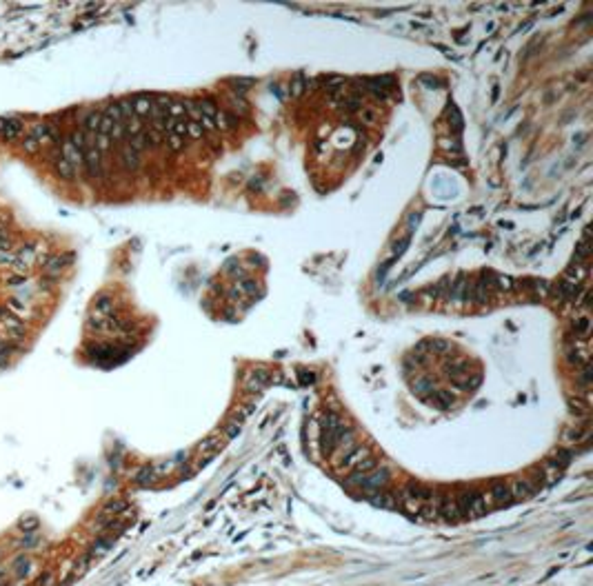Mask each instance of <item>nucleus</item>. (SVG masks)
I'll return each instance as SVG.
<instances>
[{
  "instance_id": "1",
  "label": "nucleus",
  "mask_w": 593,
  "mask_h": 586,
  "mask_svg": "<svg viewBox=\"0 0 593 586\" xmlns=\"http://www.w3.org/2000/svg\"><path fill=\"white\" fill-rule=\"evenodd\" d=\"M389 471L384 466H376L369 473H351L349 475V484L360 486L362 493H380L384 486L389 484Z\"/></svg>"
},
{
  "instance_id": "2",
  "label": "nucleus",
  "mask_w": 593,
  "mask_h": 586,
  "mask_svg": "<svg viewBox=\"0 0 593 586\" xmlns=\"http://www.w3.org/2000/svg\"><path fill=\"white\" fill-rule=\"evenodd\" d=\"M195 105H198V111H200V127L205 131H216V113H218L216 102L205 98V100H198Z\"/></svg>"
},
{
  "instance_id": "3",
  "label": "nucleus",
  "mask_w": 593,
  "mask_h": 586,
  "mask_svg": "<svg viewBox=\"0 0 593 586\" xmlns=\"http://www.w3.org/2000/svg\"><path fill=\"white\" fill-rule=\"evenodd\" d=\"M82 164L87 167V173L91 178H100L102 175V154L96 146H87L82 154Z\"/></svg>"
},
{
  "instance_id": "4",
  "label": "nucleus",
  "mask_w": 593,
  "mask_h": 586,
  "mask_svg": "<svg viewBox=\"0 0 593 586\" xmlns=\"http://www.w3.org/2000/svg\"><path fill=\"white\" fill-rule=\"evenodd\" d=\"M67 262H69V255H49V258L42 260V273L45 276H51V278H58L60 273L67 269Z\"/></svg>"
},
{
  "instance_id": "5",
  "label": "nucleus",
  "mask_w": 593,
  "mask_h": 586,
  "mask_svg": "<svg viewBox=\"0 0 593 586\" xmlns=\"http://www.w3.org/2000/svg\"><path fill=\"white\" fill-rule=\"evenodd\" d=\"M131 107H133V113H136L138 118H145V115H149L151 107H154V98L147 96V94H138V96H133Z\"/></svg>"
},
{
  "instance_id": "6",
  "label": "nucleus",
  "mask_w": 593,
  "mask_h": 586,
  "mask_svg": "<svg viewBox=\"0 0 593 586\" xmlns=\"http://www.w3.org/2000/svg\"><path fill=\"white\" fill-rule=\"evenodd\" d=\"M60 151H63V158H65V160H67V162H71L76 169H80V167H82V151H78L76 146H73V142H71L69 138H67L65 142H63Z\"/></svg>"
},
{
  "instance_id": "7",
  "label": "nucleus",
  "mask_w": 593,
  "mask_h": 586,
  "mask_svg": "<svg viewBox=\"0 0 593 586\" xmlns=\"http://www.w3.org/2000/svg\"><path fill=\"white\" fill-rule=\"evenodd\" d=\"M120 164L127 171H138L140 169V154H136L131 146L125 144L122 146V151H120Z\"/></svg>"
},
{
  "instance_id": "8",
  "label": "nucleus",
  "mask_w": 593,
  "mask_h": 586,
  "mask_svg": "<svg viewBox=\"0 0 593 586\" xmlns=\"http://www.w3.org/2000/svg\"><path fill=\"white\" fill-rule=\"evenodd\" d=\"M91 313H98L102 317H111L114 315V300L111 296H107V293H102V296H98L94 300V311Z\"/></svg>"
},
{
  "instance_id": "9",
  "label": "nucleus",
  "mask_w": 593,
  "mask_h": 586,
  "mask_svg": "<svg viewBox=\"0 0 593 586\" xmlns=\"http://www.w3.org/2000/svg\"><path fill=\"white\" fill-rule=\"evenodd\" d=\"M100 120H102V111H89L82 120V131L96 136L98 129H100Z\"/></svg>"
},
{
  "instance_id": "10",
  "label": "nucleus",
  "mask_w": 593,
  "mask_h": 586,
  "mask_svg": "<svg viewBox=\"0 0 593 586\" xmlns=\"http://www.w3.org/2000/svg\"><path fill=\"white\" fill-rule=\"evenodd\" d=\"M38 524H40V522H38V517L29 513V515H22L20 520H18V531H20L22 535L36 533V529H38Z\"/></svg>"
},
{
  "instance_id": "11",
  "label": "nucleus",
  "mask_w": 593,
  "mask_h": 586,
  "mask_svg": "<svg viewBox=\"0 0 593 586\" xmlns=\"http://www.w3.org/2000/svg\"><path fill=\"white\" fill-rule=\"evenodd\" d=\"M234 129V118H231L229 111L224 109H218L216 113V131H231Z\"/></svg>"
},
{
  "instance_id": "12",
  "label": "nucleus",
  "mask_w": 593,
  "mask_h": 586,
  "mask_svg": "<svg viewBox=\"0 0 593 586\" xmlns=\"http://www.w3.org/2000/svg\"><path fill=\"white\" fill-rule=\"evenodd\" d=\"M56 171H58V175H60L63 180H73V178H76V171H78V169L73 167L71 162H67L65 158H60V160L56 162Z\"/></svg>"
},
{
  "instance_id": "13",
  "label": "nucleus",
  "mask_w": 593,
  "mask_h": 586,
  "mask_svg": "<svg viewBox=\"0 0 593 586\" xmlns=\"http://www.w3.org/2000/svg\"><path fill=\"white\" fill-rule=\"evenodd\" d=\"M22 129H24V125H22L20 120H9L7 122V129L0 133V138H3V140H16L22 133Z\"/></svg>"
},
{
  "instance_id": "14",
  "label": "nucleus",
  "mask_w": 593,
  "mask_h": 586,
  "mask_svg": "<svg viewBox=\"0 0 593 586\" xmlns=\"http://www.w3.org/2000/svg\"><path fill=\"white\" fill-rule=\"evenodd\" d=\"M378 118H380V111H378L376 107H362L358 111V120L362 122V125H376Z\"/></svg>"
},
{
  "instance_id": "15",
  "label": "nucleus",
  "mask_w": 593,
  "mask_h": 586,
  "mask_svg": "<svg viewBox=\"0 0 593 586\" xmlns=\"http://www.w3.org/2000/svg\"><path fill=\"white\" fill-rule=\"evenodd\" d=\"M143 136H145V144H147V149H156V146H160L162 144V131H156V129H145L143 131Z\"/></svg>"
},
{
  "instance_id": "16",
  "label": "nucleus",
  "mask_w": 593,
  "mask_h": 586,
  "mask_svg": "<svg viewBox=\"0 0 593 586\" xmlns=\"http://www.w3.org/2000/svg\"><path fill=\"white\" fill-rule=\"evenodd\" d=\"M143 131H145V129H143V120H140L138 115H133L131 120H127V122H125V133H127L129 138H136V136H140Z\"/></svg>"
},
{
  "instance_id": "17",
  "label": "nucleus",
  "mask_w": 593,
  "mask_h": 586,
  "mask_svg": "<svg viewBox=\"0 0 593 586\" xmlns=\"http://www.w3.org/2000/svg\"><path fill=\"white\" fill-rule=\"evenodd\" d=\"M20 144H22V151H24V154H36V151L40 149V140L36 138L32 131H29L27 136L22 138V142H20Z\"/></svg>"
},
{
  "instance_id": "18",
  "label": "nucleus",
  "mask_w": 593,
  "mask_h": 586,
  "mask_svg": "<svg viewBox=\"0 0 593 586\" xmlns=\"http://www.w3.org/2000/svg\"><path fill=\"white\" fill-rule=\"evenodd\" d=\"M91 146H96V149L100 151V154H105L109 146H111V138L105 136V133H96L94 140H91Z\"/></svg>"
},
{
  "instance_id": "19",
  "label": "nucleus",
  "mask_w": 593,
  "mask_h": 586,
  "mask_svg": "<svg viewBox=\"0 0 593 586\" xmlns=\"http://www.w3.org/2000/svg\"><path fill=\"white\" fill-rule=\"evenodd\" d=\"M29 569H32V562H29L24 555H20L16 562H14V571H16V575L18 577H24L29 573Z\"/></svg>"
},
{
  "instance_id": "20",
  "label": "nucleus",
  "mask_w": 593,
  "mask_h": 586,
  "mask_svg": "<svg viewBox=\"0 0 593 586\" xmlns=\"http://www.w3.org/2000/svg\"><path fill=\"white\" fill-rule=\"evenodd\" d=\"M167 146H169V151H180V149H185V138H182V136H176V133H169V136H167Z\"/></svg>"
},
{
  "instance_id": "21",
  "label": "nucleus",
  "mask_w": 593,
  "mask_h": 586,
  "mask_svg": "<svg viewBox=\"0 0 593 586\" xmlns=\"http://www.w3.org/2000/svg\"><path fill=\"white\" fill-rule=\"evenodd\" d=\"M187 136H189V138H203V136H205V129L198 125V122L187 120Z\"/></svg>"
},
{
  "instance_id": "22",
  "label": "nucleus",
  "mask_w": 593,
  "mask_h": 586,
  "mask_svg": "<svg viewBox=\"0 0 593 586\" xmlns=\"http://www.w3.org/2000/svg\"><path fill=\"white\" fill-rule=\"evenodd\" d=\"M56 282H58V278H51V276H45V273H42V278H40V282H38V289L40 291H51Z\"/></svg>"
},
{
  "instance_id": "23",
  "label": "nucleus",
  "mask_w": 593,
  "mask_h": 586,
  "mask_svg": "<svg viewBox=\"0 0 593 586\" xmlns=\"http://www.w3.org/2000/svg\"><path fill=\"white\" fill-rule=\"evenodd\" d=\"M16 260V251L9 249V251H0V267H11Z\"/></svg>"
},
{
  "instance_id": "24",
  "label": "nucleus",
  "mask_w": 593,
  "mask_h": 586,
  "mask_svg": "<svg viewBox=\"0 0 593 586\" xmlns=\"http://www.w3.org/2000/svg\"><path fill=\"white\" fill-rule=\"evenodd\" d=\"M24 282H27V276H18V273H14L11 278H7V284L14 286V289H22Z\"/></svg>"
},
{
  "instance_id": "25",
  "label": "nucleus",
  "mask_w": 593,
  "mask_h": 586,
  "mask_svg": "<svg viewBox=\"0 0 593 586\" xmlns=\"http://www.w3.org/2000/svg\"><path fill=\"white\" fill-rule=\"evenodd\" d=\"M302 87H304L302 76H298L296 80H293V84H291V96H300L302 94Z\"/></svg>"
},
{
  "instance_id": "26",
  "label": "nucleus",
  "mask_w": 593,
  "mask_h": 586,
  "mask_svg": "<svg viewBox=\"0 0 593 586\" xmlns=\"http://www.w3.org/2000/svg\"><path fill=\"white\" fill-rule=\"evenodd\" d=\"M496 280H498V286H500V289H506V291H509V289H513V280H511V278L498 276Z\"/></svg>"
},
{
  "instance_id": "27",
  "label": "nucleus",
  "mask_w": 593,
  "mask_h": 586,
  "mask_svg": "<svg viewBox=\"0 0 593 586\" xmlns=\"http://www.w3.org/2000/svg\"><path fill=\"white\" fill-rule=\"evenodd\" d=\"M7 122H9V118H0V133L7 129Z\"/></svg>"
}]
</instances>
